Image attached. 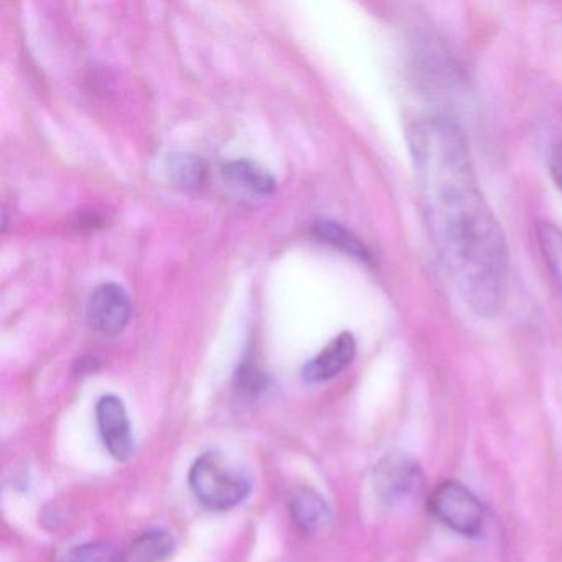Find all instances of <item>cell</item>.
Segmentation results:
<instances>
[{
  "label": "cell",
  "mask_w": 562,
  "mask_h": 562,
  "mask_svg": "<svg viewBox=\"0 0 562 562\" xmlns=\"http://www.w3.org/2000/svg\"><path fill=\"white\" fill-rule=\"evenodd\" d=\"M173 548L176 541L170 532L153 529L134 539L123 552V562H160L172 554Z\"/></svg>",
  "instance_id": "9c48e42d"
},
{
  "label": "cell",
  "mask_w": 562,
  "mask_h": 562,
  "mask_svg": "<svg viewBox=\"0 0 562 562\" xmlns=\"http://www.w3.org/2000/svg\"><path fill=\"white\" fill-rule=\"evenodd\" d=\"M291 518L305 535H317L330 522V509L318 493L302 488L291 499Z\"/></svg>",
  "instance_id": "ba28073f"
},
{
  "label": "cell",
  "mask_w": 562,
  "mask_h": 562,
  "mask_svg": "<svg viewBox=\"0 0 562 562\" xmlns=\"http://www.w3.org/2000/svg\"><path fill=\"white\" fill-rule=\"evenodd\" d=\"M97 420L104 447L116 460H127L134 452V437L126 407L120 397L108 394L97 404Z\"/></svg>",
  "instance_id": "8992f818"
},
{
  "label": "cell",
  "mask_w": 562,
  "mask_h": 562,
  "mask_svg": "<svg viewBox=\"0 0 562 562\" xmlns=\"http://www.w3.org/2000/svg\"><path fill=\"white\" fill-rule=\"evenodd\" d=\"M189 482L196 499L206 508L218 512L235 508L251 492L249 476L216 452L203 453L195 460Z\"/></svg>",
  "instance_id": "7a4b0ae2"
},
{
  "label": "cell",
  "mask_w": 562,
  "mask_h": 562,
  "mask_svg": "<svg viewBox=\"0 0 562 562\" xmlns=\"http://www.w3.org/2000/svg\"><path fill=\"white\" fill-rule=\"evenodd\" d=\"M225 176L228 177L229 182L248 192L258 193V195H271L276 192L274 177L262 169L258 164L249 162V160H236V162L228 164L225 167Z\"/></svg>",
  "instance_id": "30bf717a"
},
{
  "label": "cell",
  "mask_w": 562,
  "mask_h": 562,
  "mask_svg": "<svg viewBox=\"0 0 562 562\" xmlns=\"http://www.w3.org/2000/svg\"><path fill=\"white\" fill-rule=\"evenodd\" d=\"M538 245L552 281L562 292V229L554 223H542L538 228Z\"/></svg>",
  "instance_id": "7c38bea8"
},
{
  "label": "cell",
  "mask_w": 562,
  "mask_h": 562,
  "mask_svg": "<svg viewBox=\"0 0 562 562\" xmlns=\"http://www.w3.org/2000/svg\"><path fill=\"white\" fill-rule=\"evenodd\" d=\"M315 235L318 239L340 249L341 252L353 256L360 261H371L370 249L350 229L335 222H318L315 225Z\"/></svg>",
  "instance_id": "8fae6325"
},
{
  "label": "cell",
  "mask_w": 562,
  "mask_h": 562,
  "mask_svg": "<svg viewBox=\"0 0 562 562\" xmlns=\"http://www.w3.org/2000/svg\"><path fill=\"white\" fill-rule=\"evenodd\" d=\"M88 324L98 334L114 337L130 324L131 302L121 285L108 282L94 289L88 302Z\"/></svg>",
  "instance_id": "5b68a950"
},
{
  "label": "cell",
  "mask_w": 562,
  "mask_h": 562,
  "mask_svg": "<svg viewBox=\"0 0 562 562\" xmlns=\"http://www.w3.org/2000/svg\"><path fill=\"white\" fill-rule=\"evenodd\" d=\"M170 170L177 182L183 187H199L205 176V167L199 157L180 154L170 159Z\"/></svg>",
  "instance_id": "5bb4252c"
},
{
  "label": "cell",
  "mask_w": 562,
  "mask_h": 562,
  "mask_svg": "<svg viewBox=\"0 0 562 562\" xmlns=\"http://www.w3.org/2000/svg\"><path fill=\"white\" fill-rule=\"evenodd\" d=\"M430 512L453 532L473 538L483 531L485 508L482 502L462 483H440L430 495Z\"/></svg>",
  "instance_id": "3957f363"
},
{
  "label": "cell",
  "mask_w": 562,
  "mask_h": 562,
  "mask_svg": "<svg viewBox=\"0 0 562 562\" xmlns=\"http://www.w3.org/2000/svg\"><path fill=\"white\" fill-rule=\"evenodd\" d=\"M549 172H551L552 180L562 192V143L555 144L552 147L548 157Z\"/></svg>",
  "instance_id": "2e32d148"
},
{
  "label": "cell",
  "mask_w": 562,
  "mask_h": 562,
  "mask_svg": "<svg viewBox=\"0 0 562 562\" xmlns=\"http://www.w3.org/2000/svg\"><path fill=\"white\" fill-rule=\"evenodd\" d=\"M423 470L404 453H387L374 467L373 485L378 498L390 506L401 505L423 488Z\"/></svg>",
  "instance_id": "277c9868"
},
{
  "label": "cell",
  "mask_w": 562,
  "mask_h": 562,
  "mask_svg": "<svg viewBox=\"0 0 562 562\" xmlns=\"http://www.w3.org/2000/svg\"><path fill=\"white\" fill-rule=\"evenodd\" d=\"M357 357V341L353 335L344 331L328 347H325L314 360L308 361L302 370V378L307 383H324L347 370Z\"/></svg>",
  "instance_id": "52a82bcc"
},
{
  "label": "cell",
  "mask_w": 562,
  "mask_h": 562,
  "mask_svg": "<svg viewBox=\"0 0 562 562\" xmlns=\"http://www.w3.org/2000/svg\"><path fill=\"white\" fill-rule=\"evenodd\" d=\"M238 386L245 393H256L265 386V376L256 368L241 367L238 373Z\"/></svg>",
  "instance_id": "9a60e30c"
},
{
  "label": "cell",
  "mask_w": 562,
  "mask_h": 562,
  "mask_svg": "<svg viewBox=\"0 0 562 562\" xmlns=\"http://www.w3.org/2000/svg\"><path fill=\"white\" fill-rule=\"evenodd\" d=\"M430 238L465 304L493 318L505 305L509 255L505 233L486 203L465 134L442 116L407 131Z\"/></svg>",
  "instance_id": "6da1fadb"
},
{
  "label": "cell",
  "mask_w": 562,
  "mask_h": 562,
  "mask_svg": "<svg viewBox=\"0 0 562 562\" xmlns=\"http://www.w3.org/2000/svg\"><path fill=\"white\" fill-rule=\"evenodd\" d=\"M60 562H123V552L110 542H87L65 552Z\"/></svg>",
  "instance_id": "4fadbf2b"
}]
</instances>
